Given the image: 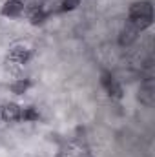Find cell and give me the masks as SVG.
<instances>
[{"mask_svg": "<svg viewBox=\"0 0 155 157\" xmlns=\"http://www.w3.org/2000/svg\"><path fill=\"white\" fill-rule=\"evenodd\" d=\"M153 18V9L150 2H135L130 7V20L137 29H144L152 24Z\"/></svg>", "mask_w": 155, "mask_h": 157, "instance_id": "obj_1", "label": "cell"}, {"mask_svg": "<svg viewBox=\"0 0 155 157\" xmlns=\"http://www.w3.org/2000/svg\"><path fill=\"white\" fill-rule=\"evenodd\" d=\"M22 9H24V4H22L20 0H9V2L4 4L2 13H4L6 17H18V15L22 13Z\"/></svg>", "mask_w": 155, "mask_h": 157, "instance_id": "obj_2", "label": "cell"}, {"mask_svg": "<svg viewBox=\"0 0 155 157\" xmlns=\"http://www.w3.org/2000/svg\"><path fill=\"white\" fill-rule=\"evenodd\" d=\"M20 115H22V110H20L17 104H7V106L4 108V112H2L4 121H18Z\"/></svg>", "mask_w": 155, "mask_h": 157, "instance_id": "obj_3", "label": "cell"}, {"mask_svg": "<svg viewBox=\"0 0 155 157\" xmlns=\"http://www.w3.org/2000/svg\"><path fill=\"white\" fill-rule=\"evenodd\" d=\"M139 29L131 24V26H128L124 31H122V37H120V44H130L131 40L135 39V33H137Z\"/></svg>", "mask_w": 155, "mask_h": 157, "instance_id": "obj_4", "label": "cell"}, {"mask_svg": "<svg viewBox=\"0 0 155 157\" xmlns=\"http://www.w3.org/2000/svg\"><path fill=\"white\" fill-rule=\"evenodd\" d=\"M153 86H152V82L150 84H146L142 90H141V101L142 102H146V104H152L153 102Z\"/></svg>", "mask_w": 155, "mask_h": 157, "instance_id": "obj_5", "label": "cell"}, {"mask_svg": "<svg viewBox=\"0 0 155 157\" xmlns=\"http://www.w3.org/2000/svg\"><path fill=\"white\" fill-rule=\"evenodd\" d=\"M78 2H80V0H64V2H62V9H64V11L75 9V7L78 6Z\"/></svg>", "mask_w": 155, "mask_h": 157, "instance_id": "obj_6", "label": "cell"}, {"mask_svg": "<svg viewBox=\"0 0 155 157\" xmlns=\"http://www.w3.org/2000/svg\"><path fill=\"white\" fill-rule=\"evenodd\" d=\"M20 119H24V121H26V119H29V121H35V119H39V115H37V113H35L31 108H28V110H24V112H22Z\"/></svg>", "mask_w": 155, "mask_h": 157, "instance_id": "obj_7", "label": "cell"}]
</instances>
